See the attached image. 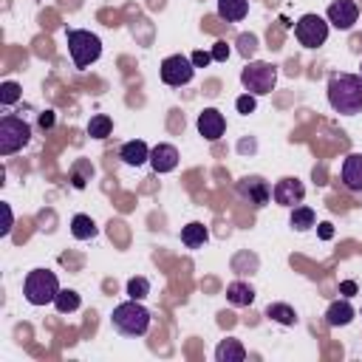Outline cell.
<instances>
[{"mask_svg":"<svg viewBox=\"0 0 362 362\" xmlns=\"http://www.w3.org/2000/svg\"><path fill=\"white\" fill-rule=\"evenodd\" d=\"M257 51V37L255 34H240L238 37V54L243 59H252V54Z\"/></svg>","mask_w":362,"mask_h":362,"instance_id":"cell-29","label":"cell"},{"mask_svg":"<svg viewBox=\"0 0 362 362\" xmlns=\"http://www.w3.org/2000/svg\"><path fill=\"white\" fill-rule=\"evenodd\" d=\"M272 198H274V204H280V206H297V204H303V198H305V187H303L300 178L286 175V178H280V181L272 187Z\"/></svg>","mask_w":362,"mask_h":362,"instance_id":"cell-11","label":"cell"},{"mask_svg":"<svg viewBox=\"0 0 362 362\" xmlns=\"http://www.w3.org/2000/svg\"><path fill=\"white\" fill-rule=\"evenodd\" d=\"M150 294V280L147 277H130L127 280V297L130 300H144Z\"/></svg>","mask_w":362,"mask_h":362,"instance_id":"cell-28","label":"cell"},{"mask_svg":"<svg viewBox=\"0 0 362 362\" xmlns=\"http://www.w3.org/2000/svg\"><path fill=\"white\" fill-rule=\"evenodd\" d=\"M218 14L226 23H240L249 14V0H218Z\"/></svg>","mask_w":362,"mask_h":362,"instance_id":"cell-20","label":"cell"},{"mask_svg":"<svg viewBox=\"0 0 362 362\" xmlns=\"http://www.w3.org/2000/svg\"><path fill=\"white\" fill-rule=\"evenodd\" d=\"M328 105L342 116L362 113V76L359 74H331Z\"/></svg>","mask_w":362,"mask_h":362,"instance_id":"cell-1","label":"cell"},{"mask_svg":"<svg viewBox=\"0 0 362 362\" xmlns=\"http://www.w3.org/2000/svg\"><path fill=\"white\" fill-rule=\"evenodd\" d=\"M20 96H23V88L17 85V82H3L0 85V105L3 107H8V105H14V102H20Z\"/></svg>","mask_w":362,"mask_h":362,"instance_id":"cell-27","label":"cell"},{"mask_svg":"<svg viewBox=\"0 0 362 362\" xmlns=\"http://www.w3.org/2000/svg\"><path fill=\"white\" fill-rule=\"evenodd\" d=\"M37 122H40V127H42V130H48V127L54 124V110H42Z\"/></svg>","mask_w":362,"mask_h":362,"instance_id":"cell-33","label":"cell"},{"mask_svg":"<svg viewBox=\"0 0 362 362\" xmlns=\"http://www.w3.org/2000/svg\"><path fill=\"white\" fill-rule=\"evenodd\" d=\"M150 311L141 305V300H127L119 303L110 314V325L122 334V337H144L150 328Z\"/></svg>","mask_w":362,"mask_h":362,"instance_id":"cell-2","label":"cell"},{"mask_svg":"<svg viewBox=\"0 0 362 362\" xmlns=\"http://www.w3.org/2000/svg\"><path fill=\"white\" fill-rule=\"evenodd\" d=\"M119 158L130 167H141L144 161H150V147L141 141V139H133V141H124L119 147Z\"/></svg>","mask_w":362,"mask_h":362,"instance_id":"cell-15","label":"cell"},{"mask_svg":"<svg viewBox=\"0 0 362 362\" xmlns=\"http://www.w3.org/2000/svg\"><path fill=\"white\" fill-rule=\"evenodd\" d=\"M150 167L156 173H173L178 167V150H175V144H156L150 150Z\"/></svg>","mask_w":362,"mask_h":362,"instance_id":"cell-14","label":"cell"},{"mask_svg":"<svg viewBox=\"0 0 362 362\" xmlns=\"http://www.w3.org/2000/svg\"><path fill=\"white\" fill-rule=\"evenodd\" d=\"M96 223H93V218L90 215H74L71 218V235L76 238V240H90V238H96Z\"/></svg>","mask_w":362,"mask_h":362,"instance_id":"cell-22","label":"cell"},{"mask_svg":"<svg viewBox=\"0 0 362 362\" xmlns=\"http://www.w3.org/2000/svg\"><path fill=\"white\" fill-rule=\"evenodd\" d=\"M59 280L51 269H31L23 280V294L31 305H48L54 303V297L59 294Z\"/></svg>","mask_w":362,"mask_h":362,"instance_id":"cell-4","label":"cell"},{"mask_svg":"<svg viewBox=\"0 0 362 362\" xmlns=\"http://www.w3.org/2000/svg\"><path fill=\"white\" fill-rule=\"evenodd\" d=\"M158 74H161V82H164V85H170V88H181V85H187V82L195 76V65H192L189 57H184V54H173V57H167V59L161 62Z\"/></svg>","mask_w":362,"mask_h":362,"instance_id":"cell-8","label":"cell"},{"mask_svg":"<svg viewBox=\"0 0 362 362\" xmlns=\"http://www.w3.org/2000/svg\"><path fill=\"white\" fill-rule=\"evenodd\" d=\"M246 359V348L240 345V339L226 337L215 345V362H243Z\"/></svg>","mask_w":362,"mask_h":362,"instance_id":"cell-16","label":"cell"},{"mask_svg":"<svg viewBox=\"0 0 362 362\" xmlns=\"http://www.w3.org/2000/svg\"><path fill=\"white\" fill-rule=\"evenodd\" d=\"M274 82H277V68L272 62H263V59H249L246 68L240 71V85L246 88V93L252 96H266L274 90Z\"/></svg>","mask_w":362,"mask_h":362,"instance_id":"cell-5","label":"cell"},{"mask_svg":"<svg viewBox=\"0 0 362 362\" xmlns=\"http://www.w3.org/2000/svg\"><path fill=\"white\" fill-rule=\"evenodd\" d=\"M90 175H93V167H90L88 161H76V164L71 167V181H74L76 189H82V187L90 181Z\"/></svg>","mask_w":362,"mask_h":362,"instance_id":"cell-26","label":"cell"},{"mask_svg":"<svg viewBox=\"0 0 362 362\" xmlns=\"http://www.w3.org/2000/svg\"><path fill=\"white\" fill-rule=\"evenodd\" d=\"M189 59H192V65H195V68H204V65H209V62H212V54H209V51H195Z\"/></svg>","mask_w":362,"mask_h":362,"instance_id":"cell-32","label":"cell"},{"mask_svg":"<svg viewBox=\"0 0 362 362\" xmlns=\"http://www.w3.org/2000/svg\"><path fill=\"white\" fill-rule=\"evenodd\" d=\"M294 37L305 48H320L328 40V20H322L320 14H303L294 23Z\"/></svg>","mask_w":362,"mask_h":362,"instance_id":"cell-7","label":"cell"},{"mask_svg":"<svg viewBox=\"0 0 362 362\" xmlns=\"http://www.w3.org/2000/svg\"><path fill=\"white\" fill-rule=\"evenodd\" d=\"M110 133H113L110 116H105V113L90 116V122H88V136H90V139H107Z\"/></svg>","mask_w":362,"mask_h":362,"instance_id":"cell-24","label":"cell"},{"mask_svg":"<svg viewBox=\"0 0 362 362\" xmlns=\"http://www.w3.org/2000/svg\"><path fill=\"white\" fill-rule=\"evenodd\" d=\"M325 20H328L334 28H339V31H351V28L356 25V20H359V6H356V0H334V3L328 6V11H325Z\"/></svg>","mask_w":362,"mask_h":362,"instance_id":"cell-10","label":"cell"},{"mask_svg":"<svg viewBox=\"0 0 362 362\" xmlns=\"http://www.w3.org/2000/svg\"><path fill=\"white\" fill-rule=\"evenodd\" d=\"M339 178L345 184V189L351 192H362V153H348L339 170Z\"/></svg>","mask_w":362,"mask_h":362,"instance_id":"cell-13","label":"cell"},{"mask_svg":"<svg viewBox=\"0 0 362 362\" xmlns=\"http://www.w3.org/2000/svg\"><path fill=\"white\" fill-rule=\"evenodd\" d=\"M288 223H291L297 232H308L311 226H317V215H314V209H311V206H305V204H297V206H291Z\"/></svg>","mask_w":362,"mask_h":362,"instance_id":"cell-21","label":"cell"},{"mask_svg":"<svg viewBox=\"0 0 362 362\" xmlns=\"http://www.w3.org/2000/svg\"><path fill=\"white\" fill-rule=\"evenodd\" d=\"M359 76H362V65H359Z\"/></svg>","mask_w":362,"mask_h":362,"instance_id":"cell-37","label":"cell"},{"mask_svg":"<svg viewBox=\"0 0 362 362\" xmlns=\"http://www.w3.org/2000/svg\"><path fill=\"white\" fill-rule=\"evenodd\" d=\"M339 291H342V294H354V291H356V283H354V280H345V283L339 286Z\"/></svg>","mask_w":362,"mask_h":362,"instance_id":"cell-36","label":"cell"},{"mask_svg":"<svg viewBox=\"0 0 362 362\" xmlns=\"http://www.w3.org/2000/svg\"><path fill=\"white\" fill-rule=\"evenodd\" d=\"M354 305L348 303V300H334L328 308H325V322L331 325V328H339V325H348L351 320H354Z\"/></svg>","mask_w":362,"mask_h":362,"instance_id":"cell-17","label":"cell"},{"mask_svg":"<svg viewBox=\"0 0 362 362\" xmlns=\"http://www.w3.org/2000/svg\"><path fill=\"white\" fill-rule=\"evenodd\" d=\"M235 107H238V113H255V96H252V93L238 96V99H235Z\"/></svg>","mask_w":362,"mask_h":362,"instance_id":"cell-30","label":"cell"},{"mask_svg":"<svg viewBox=\"0 0 362 362\" xmlns=\"http://www.w3.org/2000/svg\"><path fill=\"white\" fill-rule=\"evenodd\" d=\"M28 141H31V124H28L25 119H20V116L6 113V116L0 119V156H3V158H6V156H14V153H20Z\"/></svg>","mask_w":362,"mask_h":362,"instance_id":"cell-6","label":"cell"},{"mask_svg":"<svg viewBox=\"0 0 362 362\" xmlns=\"http://www.w3.org/2000/svg\"><path fill=\"white\" fill-rule=\"evenodd\" d=\"M79 294L74 291V288H59V294L54 297V308L59 311V314H71V311H76L79 308Z\"/></svg>","mask_w":362,"mask_h":362,"instance_id":"cell-25","label":"cell"},{"mask_svg":"<svg viewBox=\"0 0 362 362\" xmlns=\"http://www.w3.org/2000/svg\"><path fill=\"white\" fill-rule=\"evenodd\" d=\"M3 212H6V226H3V235H8V232H11V209H8V204H3Z\"/></svg>","mask_w":362,"mask_h":362,"instance_id":"cell-35","label":"cell"},{"mask_svg":"<svg viewBox=\"0 0 362 362\" xmlns=\"http://www.w3.org/2000/svg\"><path fill=\"white\" fill-rule=\"evenodd\" d=\"M209 54H212V59H218V62H223V59L229 57V45H226V42H215Z\"/></svg>","mask_w":362,"mask_h":362,"instance_id":"cell-31","label":"cell"},{"mask_svg":"<svg viewBox=\"0 0 362 362\" xmlns=\"http://www.w3.org/2000/svg\"><path fill=\"white\" fill-rule=\"evenodd\" d=\"M198 133L206 139V141H218L223 133H226V119H223V113L218 110V107H204L201 113H198Z\"/></svg>","mask_w":362,"mask_h":362,"instance_id":"cell-12","label":"cell"},{"mask_svg":"<svg viewBox=\"0 0 362 362\" xmlns=\"http://www.w3.org/2000/svg\"><path fill=\"white\" fill-rule=\"evenodd\" d=\"M226 300H229L232 305H238V308L252 305V303H255V288H252L249 283H243V280H235V283L226 286Z\"/></svg>","mask_w":362,"mask_h":362,"instance_id":"cell-19","label":"cell"},{"mask_svg":"<svg viewBox=\"0 0 362 362\" xmlns=\"http://www.w3.org/2000/svg\"><path fill=\"white\" fill-rule=\"evenodd\" d=\"M317 232H320V238H322V240H331V238H334L331 223H320V226H317Z\"/></svg>","mask_w":362,"mask_h":362,"instance_id":"cell-34","label":"cell"},{"mask_svg":"<svg viewBox=\"0 0 362 362\" xmlns=\"http://www.w3.org/2000/svg\"><path fill=\"white\" fill-rule=\"evenodd\" d=\"M68 54H71V62L74 68L85 71L88 65H93L99 57H102V40L88 31V28H68Z\"/></svg>","mask_w":362,"mask_h":362,"instance_id":"cell-3","label":"cell"},{"mask_svg":"<svg viewBox=\"0 0 362 362\" xmlns=\"http://www.w3.org/2000/svg\"><path fill=\"white\" fill-rule=\"evenodd\" d=\"M209 238V229L201 223V221H189L187 226H181V243L187 249H201Z\"/></svg>","mask_w":362,"mask_h":362,"instance_id":"cell-18","label":"cell"},{"mask_svg":"<svg viewBox=\"0 0 362 362\" xmlns=\"http://www.w3.org/2000/svg\"><path fill=\"white\" fill-rule=\"evenodd\" d=\"M266 317L280 322V325H294L297 322V314H294V308L288 303H269L266 305Z\"/></svg>","mask_w":362,"mask_h":362,"instance_id":"cell-23","label":"cell"},{"mask_svg":"<svg viewBox=\"0 0 362 362\" xmlns=\"http://www.w3.org/2000/svg\"><path fill=\"white\" fill-rule=\"evenodd\" d=\"M235 192H238L246 204H252V206H266V204L272 201V187H269V181L260 178V175H243V178L235 184Z\"/></svg>","mask_w":362,"mask_h":362,"instance_id":"cell-9","label":"cell"}]
</instances>
